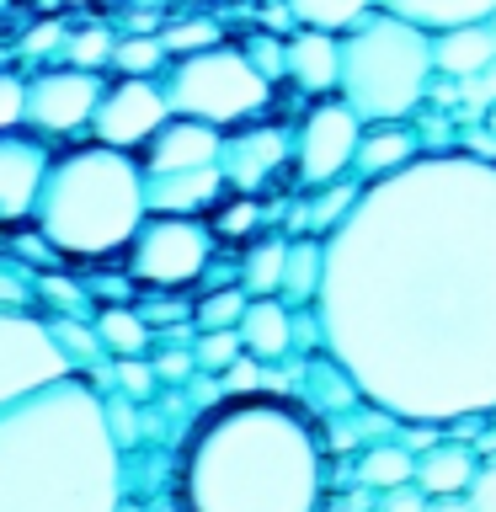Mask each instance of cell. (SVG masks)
Here are the masks:
<instances>
[{"label": "cell", "instance_id": "6da1fadb", "mask_svg": "<svg viewBox=\"0 0 496 512\" xmlns=\"http://www.w3.org/2000/svg\"><path fill=\"white\" fill-rule=\"evenodd\" d=\"M315 336L400 422L496 411V160L416 155L326 240Z\"/></svg>", "mask_w": 496, "mask_h": 512}, {"label": "cell", "instance_id": "83f0119b", "mask_svg": "<svg viewBox=\"0 0 496 512\" xmlns=\"http://www.w3.org/2000/svg\"><path fill=\"white\" fill-rule=\"evenodd\" d=\"M112 75H160L166 70V43L160 32H128V38L112 43Z\"/></svg>", "mask_w": 496, "mask_h": 512}, {"label": "cell", "instance_id": "d4e9b609", "mask_svg": "<svg viewBox=\"0 0 496 512\" xmlns=\"http://www.w3.org/2000/svg\"><path fill=\"white\" fill-rule=\"evenodd\" d=\"M358 192H363L358 176H342V182H331V187H315V198L299 208V230H304V235L331 240V230H336V224H342V219L352 214Z\"/></svg>", "mask_w": 496, "mask_h": 512}, {"label": "cell", "instance_id": "7a4b0ae2", "mask_svg": "<svg viewBox=\"0 0 496 512\" xmlns=\"http://www.w3.org/2000/svg\"><path fill=\"white\" fill-rule=\"evenodd\" d=\"M326 448L278 395H224L192 416L176 454V512H320Z\"/></svg>", "mask_w": 496, "mask_h": 512}, {"label": "cell", "instance_id": "7c38bea8", "mask_svg": "<svg viewBox=\"0 0 496 512\" xmlns=\"http://www.w3.org/2000/svg\"><path fill=\"white\" fill-rule=\"evenodd\" d=\"M48 171H54V150H48L43 134H32V128H6L0 134V224L6 230L38 219Z\"/></svg>", "mask_w": 496, "mask_h": 512}, {"label": "cell", "instance_id": "ac0fdd59", "mask_svg": "<svg viewBox=\"0 0 496 512\" xmlns=\"http://www.w3.org/2000/svg\"><path fill=\"white\" fill-rule=\"evenodd\" d=\"M491 64H496V32H491V22H464V27L432 32V70H438V75L470 80L480 70H491Z\"/></svg>", "mask_w": 496, "mask_h": 512}, {"label": "cell", "instance_id": "5b68a950", "mask_svg": "<svg viewBox=\"0 0 496 512\" xmlns=\"http://www.w3.org/2000/svg\"><path fill=\"white\" fill-rule=\"evenodd\" d=\"M432 32L374 6L342 32V102L363 123H400L427 102Z\"/></svg>", "mask_w": 496, "mask_h": 512}, {"label": "cell", "instance_id": "4316f807", "mask_svg": "<svg viewBox=\"0 0 496 512\" xmlns=\"http://www.w3.org/2000/svg\"><path fill=\"white\" fill-rule=\"evenodd\" d=\"M283 267H288V240H262L251 246L246 267H240V288L251 299H278L283 294Z\"/></svg>", "mask_w": 496, "mask_h": 512}, {"label": "cell", "instance_id": "60d3db41", "mask_svg": "<svg viewBox=\"0 0 496 512\" xmlns=\"http://www.w3.org/2000/svg\"><path fill=\"white\" fill-rule=\"evenodd\" d=\"M256 219H262V208H256L251 192H240V198H235L230 208H219V214L208 219V224H214V235H251Z\"/></svg>", "mask_w": 496, "mask_h": 512}, {"label": "cell", "instance_id": "f546056e", "mask_svg": "<svg viewBox=\"0 0 496 512\" xmlns=\"http://www.w3.org/2000/svg\"><path fill=\"white\" fill-rule=\"evenodd\" d=\"M246 304H251L246 288H214V294H198V315H192V326H198V331H230V326H240Z\"/></svg>", "mask_w": 496, "mask_h": 512}, {"label": "cell", "instance_id": "4fadbf2b", "mask_svg": "<svg viewBox=\"0 0 496 512\" xmlns=\"http://www.w3.org/2000/svg\"><path fill=\"white\" fill-rule=\"evenodd\" d=\"M288 160V134L272 123H256V128H235L224 134V150H219V171L235 192H256L262 182L283 171Z\"/></svg>", "mask_w": 496, "mask_h": 512}, {"label": "cell", "instance_id": "484cf974", "mask_svg": "<svg viewBox=\"0 0 496 512\" xmlns=\"http://www.w3.org/2000/svg\"><path fill=\"white\" fill-rule=\"evenodd\" d=\"M416 475V454L400 438H384V443H368L363 459H358V480L368 491H390V486H406Z\"/></svg>", "mask_w": 496, "mask_h": 512}, {"label": "cell", "instance_id": "9a60e30c", "mask_svg": "<svg viewBox=\"0 0 496 512\" xmlns=\"http://www.w3.org/2000/svg\"><path fill=\"white\" fill-rule=\"evenodd\" d=\"M219 150H224V128L198 123V118H171L150 144H144V171H198V166H219Z\"/></svg>", "mask_w": 496, "mask_h": 512}, {"label": "cell", "instance_id": "277c9868", "mask_svg": "<svg viewBox=\"0 0 496 512\" xmlns=\"http://www.w3.org/2000/svg\"><path fill=\"white\" fill-rule=\"evenodd\" d=\"M144 219H150L144 160H134V150H112L91 139L54 155L32 230L64 262H112V256H128Z\"/></svg>", "mask_w": 496, "mask_h": 512}, {"label": "cell", "instance_id": "7dc6e473", "mask_svg": "<svg viewBox=\"0 0 496 512\" xmlns=\"http://www.w3.org/2000/svg\"><path fill=\"white\" fill-rule=\"evenodd\" d=\"M422 512H475V507H470V496H427Z\"/></svg>", "mask_w": 496, "mask_h": 512}, {"label": "cell", "instance_id": "681fc988", "mask_svg": "<svg viewBox=\"0 0 496 512\" xmlns=\"http://www.w3.org/2000/svg\"><path fill=\"white\" fill-rule=\"evenodd\" d=\"M491 32H496V16H491Z\"/></svg>", "mask_w": 496, "mask_h": 512}, {"label": "cell", "instance_id": "603a6c76", "mask_svg": "<svg viewBox=\"0 0 496 512\" xmlns=\"http://www.w3.org/2000/svg\"><path fill=\"white\" fill-rule=\"evenodd\" d=\"M43 326H48V336H54V347L64 352V363L96 384V368L112 363L107 347H102V336H96V326H86L80 315H43Z\"/></svg>", "mask_w": 496, "mask_h": 512}, {"label": "cell", "instance_id": "74e56055", "mask_svg": "<svg viewBox=\"0 0 496 512\" xmlns=\"http://www.w3.org/2000/svg\"><path fill=\"white\" fill-rule=\"evenodd\" d=\"M32 299H38V288L32 278L16 262H0V310H16V315H32Z\"/></svg>", "mask_w": 496, "mask_h": 512}, {"label": "cell", "instance_id": "ab89813d", "mask_svg": "<svg viewBox=\"0 0 496 512\" xmlns=\"http://www.w3.org/2000/svg\"><path fill=\"white\" fill-rule=\"evenodd\" d=\"M150 363H155V379L160 384H192V374H203L198 352H192V347H160Z\"/></svg>", "mask_w": 496, "mask_h": 512}, {"label": "cell", "instance_id": "5bb4252c", "mask_svg": "<svg viewBox=\"0 0 496 512\" xmlns=\"http://www.w3.org/2000/svg\"><path fill=\"white\" fill-rule=\"evenodd\" d=\"M288 80L315 102L342 91V32H326V27L288 32Z\"/></svg>", "mask_w": 496, "mask_h": 512}, {"label": "cell", "instance_id": "4dcf8cb0", "mask_svg": "<svg viewBox=\"0 0 496 512\" xmlns=\"http://www.w3.org/2000/svg\"><path fill=\"white\" fill-rule=\"evenodd\" d=\"M112 32L107 27H80V32H70V38H64V48H59V64H75V70H107L112 64Z\"/></svg>", "mask_w": 496, "mask_h": 512}, {"label": "cell", "instance_id": "30bf717a", "mask_svg": "<svg viewBox=\"0 0 496 512\" xmlns=\"http://www.w3.org/2000/svg\"><path fill=\"white\" fill-rule=\"evenodd\" d=\"M102 91H107L102 70L54 64V70L27 80V128L43 134V139H70V134H80V128H91Z\"/></svg>", "mask_w": 496, "mask_h": 512}, {"label": "cell", "instance_id": "1f68e13d", "mask_svg": "<svg viewBox=\"0 0 496 512\" xmlns=\"http://www.w3.org/2000/svg\"><path fill=\"white\" fill-rule=\"evenodd\" d=\"M192 352H198V368H203V374H224V368H230L240 352H246V342H240V326H230V331H198Z\"/></svg>", "mask_w": 496, "mask_h": 512}, {"label": "cell", "instance_id": "836d02e7", "mask_svg": "<svg viewBox=\"0 0 496 512\" xmlns=\"http://www.w3.org/2000/svg\"><path fill=\"white\" fill-rule=\"evenodd\" d=\"M112 390L128 395V400H150L160 390V379H155V363L150 358H112Z\"/></svg>", "mask_w": 496, "mask_h": 512}, {"label": "cell", "instance_id": "b9f144b4", "mask_svg": "<svg viewBox=\"0 0 496 512\" xmlns=\"http://www.w3.org/2000/svg\"><path fill=\"white\" fill-rule=\"evenodd\" d=\"M219 390H224V395H262V358L240 352V358L219 374Z\"/></svg>", "mask_w": 496, "mask_h": 512}, {"label": "cell", "instance_id": "ba28073f", "mask_svg": "<svg viewBox=\"0 0 496 512\" xmlns=\"http://www.w3.org/2000/svg\"><path fill=\"white\" fill-rule=\"evenodd\" d=\"M358 139H363V118L342 102V91L320 96L294 128V176L304 187L342 182V176H352V160H358Z\"/></svg>", "mask_w": 496, "mask_h": 512}, {"label": "cell", "instance_id": "3957f363", "mask_svg": "<svg viewBox=\"0 0 496 512\" xmlns=\"http://www.w3.org/2000/svg\"><path fill=\"white\" fill-rule=\"evenodd\" d=\"M123 448L107 400L86 374H64L0 406V512H118Z\"/></svg>", "mask_w": 496, "mask_h": 512}, {"label": "cell", "instance_id": "e575fe53", "mask_svg": "<svg viewBox=\"0 0 496 512\" xmlns=\"http://www.w3.org/2000/svg\"><path fill=\"white\" fill-rule=\"evenodd\" d=\"M134 310L144 315V326L150 331H160V326H182V320H192L198 315V304H187V299H176L171 288H155V294H144Z\"/></svg>", "mask_w": 496, "mask_h": 512}, {"label": "cell", "instance_id": "c3c4849f", "mask_svg": "<svg viewBox=\"0 0 496 512\" xmlns=\"http://www.w3.org/2000/svg\"><path fill=\"white\" fill-rule=\"evenodd\" d=\"M491 134H496V107H491Z\"/></svg>", "mask_w": 496, "mask_h": 512}, {"label": "cell", "instance_id": "8fae6325", "mask_svg": "<svg viewBox=\"0 0 496 512\" xmlns=\"http://www.w3.org/2000/svg\"><path fill=\"white\" fill-rule=\"evenodd\" d=\"M64 374H75V368L64 363V352L54 347L43 315L0 310V406L43 390V384H54Z\"/></svg>", "mask_w": 496, "mask_h": 512}, {"label": "cell", "instance_id": "7402d4cb", "mask_svg": "<svg viewBox=\"0 0 496 512\" xmlns=\"http://www.w3.org/2000/svg\"><path fill=\"white\" fill-rule=\"evenodd\" d=\"M379 6L406 16V22H416V27H427V32H448V27L491 22L496 16V0H379Z\"/></svg>", "mask_w": 496, "mask_h": 512}, {"label": "cell", "instance_id": "bcb514c9", "mask_svg": "<svg viewBox=\"0 0 496 512\" xmlns=\"http://www.w3.org/2000/svg\"><path fill=\"white\" fill-rule=\"evenodd\" d=\"M400 443L411 448V454H427L432 443H443V432H438V422H400V432H395Z\"/></svg>", "mask_w": 496, "mask_h": 512}, {"label": "cell", "instance_id": "ee69618b", "mask_svg": "<svg viewBox=\"0 0 496 512\" xmlns=\"http://www.w3.org/2000/svg\"><path fill=\"white\" fill-rule=\"evenodd\" d=\"M470 507L475 512H496V454L475 470V480H470Z\"/></svg>", "mask_w": 496, "mask_h": 512}, {"label": "cell", "instance_id": "f6af8a7d", "mask_svg": "<svg viewBox=\"0 0 496 512\" xmlns=\"http://www.w3.org/2000/svg\"><path fill=\"white\" fill-rule=\"evenodd\" d=\"M64 38H70V27H64V22H38L22 38V54H48V48H64Z\"/></svg>", "mask_w": 496, "mask_h": 512}, {"label": "cell", "instance_id": "e0dca14e", "mask_svg": "<svg viewBox=\"0 0 496 512\" xmlns=\"http://www.w3.org/2000/svg\"><path fill=\"white\" fill-rule=\"evenodd\" d=\"M422 155V139H416L411 118L400 123H363V139H358V160H352V176L358 182H379V176H390L400 166H411V160Z\"/></svg>", "mask_w": 496, "mask_h": 512}, {"label": "cell", "instance_id": "d6986e66", "mask_svg": "<svg viewBox=\"0 0 496 512\" xmlns=\"http://www.w3.org/2000/svg\"><path fill=\"white\" fill-rule=\"evenodd\" d=\"M240 342H246L251 358L283 363L294 352V310L283 299H251L246 315H240Z\"/></svg>", "mask_w": 496, "mask_h": 512}, {"label": "cell", "instance_id": "d6a6232c", "mask_svg": "<svg viewBox=\"0 0 496 512\" xmlns=\"http://www.w3.org/2000/svg\"><path fill=\"white\" fill-rule=\"evenodd\" d=\"M32 288H38V299H48L59 315H91L86 288H80L75 278H64V272H38V278H32ZM91 320H96V315H91Z\"/></svg>", "mask_w": 496, "mask_h": 512}, {"label": "cell", "instance_id": "7bdbcfd3", "mask_svg": "<svg viewBox=\"0 0 496 512\" xmlns=\"http://www.w3.org/2000/svg\"><path fill=\"white\" fill-rule=\"evenodd\" d=\"M427 507V491L416 486V480H406V486H390L379 491V512H422Z\"/></svg>", "mask_w": 496, "mask_h": 512}, {"label": "cell", "instance_id": "f35d334b", "mask_svg": "<svg viewBox=\"0 0 496 512\" xmlns=\"http://www.w3.org/2000/svg\"><path fill=\"white\" fill-rule=\"evenodd\" d=\"M27 128V80L16 70H0V134Z\"/></svg>", "mask_w": 496, "mask_h": 512}, {"label": "cell", "instance_id": "44dd1931", "mask_svg": "<svg viewBox=\"0 0 496 512\" xmlns=\"http://www.w3.org/2000/svg\"><path fill=\"white\" fill-rule=\"evenodd\" d=\"M320 283H326V240H320V235H299V240H288L283 304H288V310H315Z\"/></svg>", "mask_w": 496, "mask_h": 512}, {"label": "cell", "instance_id": "9c48e42d", "mask_svg": "<svg viewBox=\"0 0 496 512\" xmlns=\"http://www.w3.org/2000/svg\"><path fill=\"white\" fill-rule=\"evenodd\" d=\"M171 118L176 112L166 102V80L160 75H118L96 102L91 139L112 144V150H144Z\"/></svg>", "mask_w": 496, "mask_h": 512}, {"label": "cell", "instance_id": "d590c367", "mask_svg": "<svg viewBox=\"0 0 496 512\" xmlns=\"http://www.w3.org/2000/svg\"><path fill=\"white\" fill-rule=\"evenodd\" d=\"M240 48H246V59L272 80V86H278V80L288 75V38H278V32H256V38L240 43Z\"/></svg>", "mask_w": 496, "mask_h": 512}, {"label": "cell", "instance_id": "ffe728a7", "mask_svg": "<svg viewBox=\"0 0 496 512\" xmlns=\"http://www.w3.org/2000/svg\"><path fill=\"white\" fill-rule=\"evenodd\" d=\"M480 470V459L470 454V443H432L427 454H416V486L427 496H470V480Z\"/></svg>", "mask_w": 496, "mask_h": 512}, {"label": "cell", "instance_id": "52a82bcc", "mask_svg": "<svg viewBox=\"0 0 496 512\" xmlns=\"http://www.w3.org/2000/svg\"><path fill=\"white\" fill-rule=\"evenodd\" d=\"M214 224L203 214H150L128 246V278L144 288H192L214 262Z\"/></svg>", "mask_w": 496, "mask_h": 512}, {"label": "cell", "instance_id": "f907efd6", "mask_svg": "<svg viewBox=\"0 0 496 512\" xmlns=\"http://www.w3.org/2000/svg\"><path fill=\"white\" fill-rule=\"evenodd\" d=\"M262 6H267V0H262Z\"/></svg>", "mask_w": 496, "mask_h": 512}, {"label": "cell", "instance_id": "f1b7e54d", "mask_svg": "<svg viewBox=\"0 0 496 512\" xmlns=\"http://www.w3.org/2000/svg\"><path fill=\"white\" fill-rule=\"evenodd\" d=\"M374 6L379 0H288V11L299 16V27H326V32H347Z\"/></svg>", "mask_w": 496, "mask_h": 512}, {"label": "cell", "instance_id": "8992f818", "mask_svg": "<svg viewBox=\"0 0 496 512\" xmlns=\"http://www.w3.org/2000/svg\"><path fill=\"white\" fill-rule=\"evenodd\" d=\"M166 102L176 118L240 128L267 112L272 80L246 59V48L214 43V48H198V54H182L166 70Z\"/></svg>", "mask_w": 496, "mask_h": 512}, {"label": "cell", "instance_id": "8d00e7d4", "mask_svg": "<svg viewBox=\"0 0 496 512\" xmlns=\"http://www.w3.org/2000/svg\"><path fill=\"white\" fill-rule=\"evenodd\" d=\"M160 43H166V54H198V48H214L219 43V27L214 22H171L160 32Z\"/></svg>", "mask_w": 496, "mask_h": 512}, {"label": "cell", "instance_id": "cb8c5ba5", "mask_svg": "<svg viewBox=\"0 0 496 512\" xmlns=\"http://www.w3.org/2000/svg\"><path fill=\"white\" fill-rule=\"evenodd\" d=\"M96 336H102V347H107V358H144L155 342V331L144 326V315L139 310H128V304H107V310H96Z\"/></svg>", "mask_w": 496, "mask_h": 512}, {"label": "cell", "instance_id": "2e32d148", "mask_svg": "<svg viewBox=\"0 0 496 512\" xmlns=\"http://www.w3.org/2000/svg\"><path fill=\"white\" fill-rule=\"evenodd\" d=\"M230 187L219 166L198 171H144V203L150 214H208L219 203V192Z\"/></svg>", "mask_w": 496, "mask_h": 512}]
</instances>
